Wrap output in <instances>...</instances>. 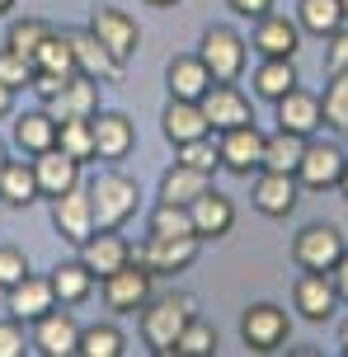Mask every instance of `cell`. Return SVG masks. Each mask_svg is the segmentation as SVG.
Returning <instances> with one entry per match:
<instances>
[{
  "mask_svg": "<svg viewBox=\"0 0 348 357\" xmlns=\"http://www.w3.org/2000/svg\"><path fill=\"white\" fill-rule=\"evenodd\" d=\"M165 85H169V99H202L212 89V71L202 66V56H174L165 66Z\"/></svg>",
  "mask_w": 348,
  "mask_h": 357,
  "instance_id": "27",
  "label": "cell"
},
{
  "mask_svg": "<svg viewBox=\"0 0 348 357\" xmlns=\"http://www.w3.org/2000/svg\"><path fill=\"white\" fill-rule=\"evenodd\" d=\"M174 160L188 165V169H202V174H217V169H221V151H217L212 137H193V142L174 146Z\"/></svg>",
  "mask_w": 348,
  "mask_h": 357,
  "instance_id": "38",
  "label": "cell"
},
{
  "mask_svg": "<svg viewBox=\"0 0 348 357\" xmlns=\"http://www.w3.org/2000/svg\"><path fill=\"white\" fill-rule=\"evenodd\" d=\"M85 29H90V33L99 38L118 61H123V66H128L132 56H137V47H142V29H137V19L123 15V10H113V5H99Z\"/></svg>",
  "mask_w": 348,
  "mask_h": 357,
  "instance_id": "8",
  "label": "cell"
},
{
  "mask_svg": "<svg viewBox=\"0 0 348 357\" xmlns=\"http://www.w3.org/2000/svg\"><path fill=\"white\" fill-rule=\"evenodd\" d=\"M10 5H15V0H0V15H10Z\"/></svg>",
  "mask_w": 348,
  "mask_h": 357,
  "instance_id": "53",
  "label": "cell"
},
{
  "mask_svg": "<svg viewBox=\"0 0 348 357\" xmlns=\"http://www.w3.org/2000/svg\"><path fill=\"white\" fill-rule=\"evenodd\" d=\"M226 5H231L240 19H264L268 10H273V0H226Z\"/></svg>",
  "mask_w": 348,
  "mask_h": 357,
  "instance_id": "47",
  "label": "cell"
},
{
  "mask_svg": "<svg viewBox=\"0 0 348 357\" xmlns=\"http://www.w3.org/2000/svg\"><path fill=\"white\" fill-rule=\"evenodd\" d=\"M296 24H301V33H315V38L339 33L348 24L344 0H296Z\"/></svg>",
  "mask_w": 348,
  "mask_h": 357,
  "instance_id": "28",
  "label": "cell"
},
{
  "mask_svg": "<svg viewBox=\"0 0 348 357\" xmlns=\"http://www.w3.org/2000/svg\"><path fill=\"white\" fill-rule=\"evenodd\" d=\"M0 202L5 207H29V202H38L33 160H5V169H0Z\"/></svg>",
  "mask_w": 348,
  "mask_h": 357,
  "instance_id": "30",
  "label": "cell"
},
{
  "mask_svg": "<svg viewBox=\"0 0 348 357\" xmlns=\"http://www.w3.org/2000/svg\"><path fill=\"white\" fill-rule=\"evenodd\" d=\"M344 254H348L344 231L330 226V221H311V226L296 231V240H292V259H296L301 273H334Z\"/></svg>",
  "mask_w": 348,
  "mask_h": 357,
  "instance_id": "3",
  "label": "cell"
},
{
  "mask_svg": "<svg viewBox=\"0 0 348 357\" xmlns=\"http://www.w3.org/2000/svg\"><path fill=\"white\" fill-rule=\"evenodd\" d=\"M146 5H156V10H169V5H179V0H146Z\"/></svg>",
  "mask_w": 348,
  "mask_h": 357,
  "instance_id": "52",
  "label": "cell"
},
{
  "mask_svg": "<svg viewBox=\"0 0 348 357\" xmlns=\"http://www.w3.org/2000/svg\"><path fill=\"white\" fill-rule=\"evenodd\" d=\"M52 118L56 123H66V118H94L99 113V80H90V75H66V85H61V94H56L52 104Z\"/></svg>",
  "mask_w": 348,
  "mask_h": 357,
  "instance_id": "24",
  "label": "cell"
},
{
  "mask_svg": "<svg viewBox=\"0 0 348 357\" xmlns=\"http://www.w3.org/2000/svg\"><path fill=\"white\" fill-rule=\"evenodd\" d=\"M188 212H193V231L198 240H221V235L236 226V207H231V197L217 193V188H207L188 202Z\"/></svg>",
  "mask_w": 348,
  "mask_h": 357,
  "instance_id": "21",
  "label": "cell"
},
{
  "mask_svg": "<svg viewBox=\"0 0 348 357\" xmlns=\"http://www.w3.org/2000/svg\"><path fill=\"white\" fill-rule=\"evenodd\" d=\"M123 329L118 324H85L80 329V348H75V357H123L128 348H123Z\"/></svg>",
  "mask_w": 348,
  "mask_h": 357,
  "instance_id": "34",
  "label": "cell"
},
{
  "mask_svg": "<svg viewBox=\"0 0 348 357\" xmlns=\"http://www.w3.org/2000/svg\"><path fill=\"white\" fill-rule=\"evenodd\" d=\"M151 278L156 273L142 259H128L123 268H113L109 278H104V305H109L113 315H137L151 301Z\"/></svg>",
  "mask_w": 348,
  "mask_h": 357,
  "instance_id": "5",
  "label": "cell"
},
{
  "mask_svg": "<svg viewBox=\"0 0 348 357\" xmlns=\"http://www.w3.org/2000/svg\"><path fill=\"white\" fill-rule=\"evenodd\" d=\"M202 240L198 235H146L142 250H132V259H142L151 273H183L198 259Z\"/></svg>",
  "mask_w": 348,
  "mask_h": 357,
  "instance_id": "9",
  "label": "cell"
},
{
  "mask_svg": "<svg viewBox=\"0 0 348 357\" xmlns=\"http://www.w3.org/2000/svg\"><path fill=\"white\" fill-rule=\"evenodd\" d=\"M330 278H334V291H339V301H348V254L339 259V268H334Z\"/></svg>",
  "mask_w": 348,
  "mask_h": 357,
  "instance_id": "48",
  "label": "cell"
},
{
  "mask_svg": "<svg viewBox=\"0 0 348 357\" xmlns=\"http://www.w3.org/2000/svg\"><path fill=\"white\" fill-rule=\"evenodd\" d=\"M0 80H5L10 89L33 85V61H29V56H19L15 47H0Z\"/></svg>",
  "mask_w": 348,
  "mask_h": 357,
  "instance_id": "42",
  "label": "cell"
},
{
  "mask_svg": "<svg viewBox=\"0 0 348 357\" xmlns=\"http://www.w3.org/2000/svg\"><path fill=\"white\" fill-rule=\"evenodd\" d=\"M344 15H348V0H344Z\"/></svg>",
  "mask_w": 348,
  "mask_h": 357,
  "instance_id": "55",
  "label": "cell"
},
{
  "mask_svg": "<svg viewBox=\"0 0 348 357\" xmlns=\"http://www.w3.org/2000/svg\"><path fill=\"white\" fill-rule=\"evenodd\" d=\"M273 108H278V127H287V132H296V137H311L315 127H325L320 99H315V94H306L301 85L287 89V94H282Z\"/></svg>",
  "mask_w": 348,
  "mask_h": 357,
  "instance_id": "25",
  "label": "cell"
},
{
  "mask_svg": "<svg viewBox=\"0 0 348 357\" xmlns=\"http://www.w3.org/2000/svg\"><path fill=\"white\" fill-rule=\"evenodd\" d=\"M33 174H38V197H61L66 188L80 183V160L66 155L61 146H52V151L33 155Z\"/></svg>",
  "mask_w": 348,
  "mask_h": 357,
  "instance_id": "18",
  "label": "cell"
},
{
  "mask_svg": "<svg viewBox=\"0 0 348 357\" xmlns=\"http://www.w3.org/2000/svg\"><path fill=\"white\" fill-rule=\"evenodd\" d=\"M301 151H306V137H296V132H287V127H278L273 137H264V169L296 174V165H301Z\"/></svg>",
  "mask_w": 348,
  "mask_h": 357,
  "instance_id": "33",
  "label": "cell"
},
{
  "mask_svg": "<svg viewBox=\"0 0 348 357\" xmlns=\"http://www.w3.org/2000/svg\"><path fill=\"white\" fill-rule=\"evenodd\" d=\"M52 291H56V305H80L94 291V273L80 259H66V264L52 268Z\"/></svg>",
  "mask_w": 348,
  "mask_h": 357,
  "instance_id": "31",
  "label": "cell"
},
{
  "mask_svg": "<svg viewBox=\"0 0 348 357\" xmlns=\"http://www.w3.org/2000/svg\"><path fill=\"white\" fill-rule=\"evenodd\" d=\"M212 188V174H202V169H188V165L174 160V169H169L165 178H160V202H193L198 193H207Z\"/></svg>",
  "mask_w": 348,
  "mask_h": 357,
  "instance_id": "32",
  "label": "cell"
},
{
  "mask_svg": "<svg viewBox=\"0 0 348 357\" xmlns=\"http://www.w3.org/2000/svg\"><path fill=\"white\" fill-rule=\"evenodd\" d=\"M10 113H15V89L0 80V118H10Z\"/></svg>",
  "mask_w": 348,
  "mask_h": 357,
  "instance_id": "49",
  "label": "cell"
},
{
  "mask_svg": "<svg viewBox=\"0 0 348 357\" xmlns=\"http://www.w3.org/2000/svg\"><path fill=\"white\" fill-rule=\"evenodd\" d=\"M33 71H47V75H75V56H71V38L66 33H47L43 47L33 52Z\"/></svg>",
  "mask_w": 348,
  "mask_h": 357,
  "instance_id": "35",
  "label": "cell"
},
{
  "mask_svg": "<svg viewBox=\"0 0 348 357\" xmlns=\"http://www.w3.org/2000/svg\"><path fill=\"white\" fill-rule=\"evenodd\" d=\"M90 207H94V231H118L137 216L142 188H137V178L109 169V174L90 178Z\"/></svg>",
  "mask_w": 348,
  "mask_h": 357,
  "instance_id": "1",
  "label": "cell"
},
{
  "mask_svg": "<svg viewBox=\"0 0 348 357\" xmlns=\"http://www.w3.org/2000/svg\"><path fill=\"white\" fill-rule=\"evenodd\" d=\"M128 259H132V245H128V240H123L118 231H94L90 240L80 245V264L90 268V273L99 278V282L109 278L113 268H123Z\"/></svg>",
  "mask_w": 348,
  "mask_h": 357,
  "instance_id": "22",
  "label": "cell"
},
{
  "mask_svg": "<svg viewBox=\"0 0 348 357\" xmlns=\"http://www.w3.org/2000/svg\"><path fill=\"white\" fill-rule=\"evenodd\" d=\"M198 104H202V113H207L212 132H226V127H240V123H255L250 99H245L236 85H226V80H212V89L202 94Z\"/></svg>",
  "mask_w": 348,
  "mask_h": 357,
  "instance_id": "14",
  "label": "cell"
},
{
  "mask_svg": "<svg viewBox=\"0 0 348 357\" xmlns=\"http://www.w3.org/2000/svg\"><path fill=\"white\" fill-rule=\"evenodd\" d=\"M29 278V254L19 245H0V291H10Z\"/></svg>",
  "mask_w": 348,
  "mask_h": 357,
  "instance_id": "43",
  "label": "cell"
},
{
  "mask_svg": "<svg viewBox=\"0 0 348 357\" xmlns=\"http://www.w3.org/2000/svg\"><path fill=\"white\" fill-rule=\"evenodd\" d=\"M296 66H292V56H264L255 66V94L259 99H268V104H278L287 89H296Z\"/></svg>",
  "mask_w": 348,
  "mask_h": 357,
  "instance_id": "29",
  "label": "cell"
},
{
  "mask_svg": "<svg viewBox=\"0 0 348 357\" xmlns=\"http://www.w3.org/2000/svg\"><path fill=\"white\" fill-rule=\"evenodd\" d=\"M202 66L212 71V80H226V85H236L240 71H245V38L236 29H226V24H212L207 33H202Z\"/></svg>",
  "mask_w": 348,
  "mask_h": 357,
  "instance_id": "6",
  "label": "cell"
},
{
  "mask_svg": "<svg viewBox=\"0 0 348 357\" xmlns=\"http://www.w3.org/2000/svg\"><path fill=\"white\" fill-rule=\"evenodd\" d=\"M339 193H344V202H348V165H344V178H339Z\"/></svg>",
  "mask_w": 348,
  "mask_h": 357,
  "instance_id": "51",
  "label": "cell"
},
{
  "mask_svg": "<svg viewBox=\"0 0 348 357\" xmlns=\"http://www.w3.org/2000/svg\"><path fill=\"white\" fill-rule=\"evenodd\" d=\"M344 165H348V155H344L334 142H306V151H301V165H296V183H301L306 193L339 188Z\"/></svg>",
  "mask_w": 348,
  "mask_h": 357,
  "instance_id": "7",
  "label": "cell"
},
{
  "mask_svg": "<svg viewBox=\"0 0 348 357\" xmlns=\"http://www.w3.org/2000/svg\"><path fill=\"white\" fill-rule=\"evenodd\" d=\"M56 146L66 155H75L80 165L94 160V118H66V123H56Z\"/></svg>",
  "mask_w": 348,
  "mask_h": 357,
  "instance_id": "36",
  "label": "cell"
},
{
  "mask_svg": "<svg viewBox=\"0 0 348 357\" xmlns=\"http://www.w3.org/2000/svg\"><path fill=\"white\" fill-rule=\"evenodd\" d=\"M61 85H66V75H47V71H33V94L43 99V104H52L56 94H61Z\"/></svg>",
  "mask_w": 348,
  "mask_h": 357,
  "instance_id": "46",
  "label": "cell"
},
{
  "mask_svg": "<svg viewBox=\"0 0 348 357\" xmlns=\"http://www.w3.org/2000/svg\"><path fill=\"white\" fill-rule=\"evenodd\" d=\"M66 38H71V56H75V71L80 75H90L99 85H118V80H123V61H118L90 29H66Z\"/></svg>",
  "mask_w": 348,
  "mask_h": 357,
  "instance_id": "11",
  "label": "cell"
},
{
  "mask_svg": "<svg viewBox=\"0 0 348 357\" xmlns=\"http://www.w3.org/2000/svg\"><path fill=\"white\" fill-rule=\"evenodd\" d=\"M292 301L296 310H301V320L311 324H325L339 310V291H334V278L330 273H301L292 287Z\"/></svg>",
  "mask_w": 348,
  "mask_h": 357,
  "instance_id": "15",
  "label": "cell"
},
{
  "mask_svg": "<svg viewBox=\"0 0 348 357\" xmlns=\"http://www.w3.org/2000/svg\"><path fill=\"white\" fill-rule=\"evenodd\" d=\"M330 47H325V71H348V29H339V33H330L325 38Z\"/></svg>",
  "mask_w": 348,
  "mask_h": 357,
  "instance_id": "45",
  "label": "cell"
},
{
  "mask_svg": "<svg viewBox=\"0 0 348 357\" xmlns=\"http://www.w3.org/2000/svg\"><path fill=\"white\" fill-rule=\"evenodd\" d=\"M339 343H344V353H348V320L339 324Z\"/></svg>",
  "mask_w": 348,
  "mask_h": 357,
  "instance_id": "50",
  "label": "cell"
},
{
  "mask_svg": "<svg viewBox=\"0 0 348 357\" xmlns=\"http://www.w3.org/2000/svg\"><path fill=\"white\" fill-rule=\"evenodd\" d=\"M320 113H325V123L339 127V132L348 127V71H334V75H330L325 99H320Z\"/></svg>",
  "mask_w": 348,
  "mask_h": 357,
  "instance_id": "40",
  "label": "cell"
},
{
  "mask_svg": "<svg viewBox=\"0 0 348 357\" xmlns=\"http://www.w3.org/2000/svg\"><path fill=\"white\" fill-rule=\"evenodd\" d=\"M250 197H255V207L264 216H292L296 197H301V183H296V174H282V169H259Z\"/></svg>",
  "mask_w": 348,
  "mask_h": 357,
  "instance_id": "17",
  "label": "cell"
},
{
  "mask_svg": "<svg viewBox=\"0 0 348 357\" xmlns=\"http://www.w3.org/2000/svg\"><path fill=\"white\" fill-rule=\"evenodd\" d=\"M169 357H217V329H212V324H202L198 315H193Z\"/></svg>",
  "mask_w": 348,
  "mask_h": 357,
  "instance_id": "39",
  "label": "cell"
},
{
  "mask_svg": "<svg viewBox=\"0 0 348 357\" xmlns=\"http://www.w3.org/2000/svg\"><path fill=\"white\" fill-rule=\"evenodd\" d=\"M33 348L43 357H75V348H80V324L66 310L52 305L43 320H33Z\"/></svg>",
  "mask_w": 348,
  "mask_h": 357,
  "instance_id": "16",
  "label": "cell"
},
{
  "mask_svg": "<svg viewBox=\"0 0 348 357\" xmlns=\"http://www.w3.org/2000/svg\"><path fill=\"white\" fill-rule=\"evenodd\" d=\"M5 305H10V315H15V320H24V324L43 320V315L56 305L52 278H38V273H29L19 287H10V291H5Z\"/></svg>",
  "mask_w": 348,
  "mask_h": 357,
  "instance_id": "19",
  "label": "cell"
},
{
  "mask_svg": "<svg viewBox=\"0 0 348 357\" xmlns=\"http://www.w3.org/2000/svg\"><path fill=\"white\" fill-rule=\"evenodd\" d=\"M259 47V56H296V47H301V24L287 15H268L255 19V38H250Z\"/></svg>",
  "mask_w": 348,
  "mask_h": 357,
  "instance_id": "20",
  "label": "cell"
},
{
  "mask_svg": "<svg viewBox=\"0 0 348 357\" xmlns=\"http://www.w3.org/2000/svg\"><path fill=\"white\" fill-rule=\"evenodd\" d=\"M240 339L250 353H278L282 343L292 339V320H287V310L273 301H255L245 315H240Z\"/></svg>",
  "mask_w": 348,
  "mask_h": 357,
  "instance_id": "4",
  "label": "cell"
},
{
  "mask_svg": "<svg viewBox=\"0 0 348 357\" xmlns=\"http://www.w3.org/2000/svg\"><path fill=\"white\" fill-rule=\"evenodd\" d=\"M160 132H165L169 146H179V142H193V137H212V123H207L198 99H169L165 118H160Z\"/></svg>",
  "mask_w": 348,
  "mask_h": 357,
  "instance_id": "23",
  "label": "cell"
},
{
  "mask_svg": "<svg viewBox=\"0 0 348 357\" xmlns=\"http://www.w3.org/2000/svg\"><path fill=\"white\" fill-rule=\"evenodd\" d=\"M15 146L24 155H43V151H52L56 146V118L52 108H29V113H19L15 118Z\"/></svg>",
  "mask_w": 348,
  "mask_h": 357,
  "instance_id": "26",
  "label": "cell"
},
{
  "mask_svg": "<svg viewBox=\"0 0 348 357\" xmlns=\"http://www.w3.org/2000/svg\"><path fill=\"white\" fill-rule=\"evenodd\" d=\"M52 33V24H43V19H19V24H10V38H5V47H15L19 56H29L33 61V52L43 47V38Z\"/></svg>",
  "mask_w": 348,
  "mask_h": 357,
  "instance_id": "41",
  "label": "cell"
},
{
  "mask_svg": "<svg viewBox=\"0 0 348 357\" xmlns=\"http://www.w3.org/2000/svg\"><path fill=\"white\" fill-rule=\"evenodd\" d=\"M5 160H10V155H5V142H0V169H5Z\"/></svg>",
  "mask_w": 348,
  "mask_h": 357,
  "instance_id": "54",
  "label": "cell"
},
{
  "mask_svg": "<svg viewBox=\"0 0 348 357\" xmlns=\"http://www.w3.org/2000/svg\"><path fill=\"white\" fill-rule=\"evenodd\" d=\"M344 137H348V127H344Z\"/></svg>",
  "mask_w": 348,
  "mask_h": 357,
  "instance_id": "56",
  "label": "cell"
},
{
  "mask_svg": "<svg viewBox=\"0 0 348 357\" xmlns=\"http://www.w3.org/2000/svg\"><path fill=\"white\" fill-rule=\"evenodd\" d=\"M146 235H198L193 231V212L183 202H156V212L146 221Z\"/></svg>",
  "mask_w": 348,
  "mask_h": 357,
  "instance_id": "37",
  "label": "cell"
},
{
  "mask_svg": "<svg viewBox=\"0 0 348 357\" xmlns=\"http://www.w3.org/2000/svg\"><path fill=\"white\" fill-rule=\"evenodd\" d=\"M217 151H221V169H231V174H255V169H264V132L255 123L226 127Z\"/></svg>",
  "mask_w": 348,
  "mask_h": 357,
  "instance_id": "12",
  "label": "cell"
},
{
  "mask_svg": "<svg viewBox=\"0 0 348 357\" xmlns=\"http://www.w3.org/2000/svg\"><path fill=\"white\" fill-rule=\"evenodd\" d=\"M188 320H193V296H183V291L156 296V301L142 305V339L151 343V353L169 357L179 334L188 329Z\"/></svg>",
  "mask_w": 348,
  "mask_h": 357,
  "instance_id": "2",
  "label": "cell"
},
{
  "mask_svg": "<svg viewBox=\"0 0 348 357\" xmlns=\"http://www.w3.org/2000/svg\"><path fill=\"white\" fill-rule=\"evenodd\" d=\"M52 226L56 235H66L75 250L94 235V207H90V183H75L61 197H52Z\"/></svg>",
  "mask_w": 348,
  "mask_h": 357,
  "instance_id": "10",
  "label": "cell"
},
{
  "mask_svg": "<svg viewBox=\"0 0 348 357\" xmlns=\"http://www.w3.org/2000/svg\"><path fill=\"white\" fill-rule=\"evenodd\" d=\"M29 339H24V320H0V357H24Z\"/></svg>",
  "mask_w": 348,
  "mask_h": 357,
  "instance_id": "44",
  "label": "cell"
},
{
  "mask_svg": "<svg viewBox=\"0 0 348 357\" xmlns=\"http://www.w3.org/2000/svg\"><path fill=\"white\" fill-rule=\"evenodd\" d=\"M132 146H137V127H132L128 113H118V108L104 113V108H99V113H94V160L118 165V160L132 155Z\"/></svg>",
  "mask_w": 348,
  "mask_h": 357,
  "instance_id": "13",
  "label": "cell"
}]
</instances>
